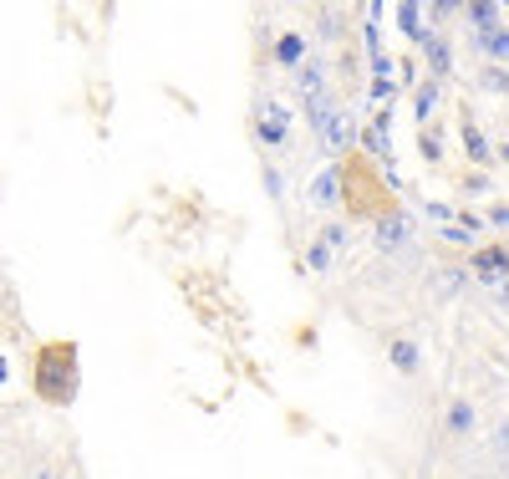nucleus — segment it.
<instances>
[{
  "label": "nucleus",
  "mask_w": 509,
  "mask_h": 479,
  "mask_svg": "<svg viewBox=\"0 0 509 479\" xmlns=\"http://www.w3.org/2000/svg\"><path fill=\"white\" fill-rule=\"evenodd\" d=\"M296 92H301L305 103H316V97H326V62H301L296 72Z\"/></svg>",
  "instance_id": "2"
},
{
  "label": "nucleus",
  "mask_w": 509,
  "mask_h": 479,
  "mask_svg": "<svg viewBox=\"0 0 509 479\" xmlns=\"http://www.w3.org/2000/svg\"><path fill=\"white\" fill-rule=\"evenodd\" d=\"M464 143H468V158H479V164H484V158H489V143H484V133H479V127H474V123H464Z\"/></svg>",
  "instance_id": "11"
},
{
  "label": "nucleus",
  "mask_w": 509,
  "mask_h": 479,
  "mask_svg": "<svg viewBox=\"0 0 509 479\" xmlns=\"http://www.w3.org/2000/svg\"><path fill=\"white\" fill-rule=\"evenodd\" d=\"M489 225H505V229H509V205H494V209H489Z\"/></svg>",
  "instance_id": "18"
},
{
  "label": "nucleus",
  "mask_w": 509,
  "mask_h": 479,
  "mask_svg": "<svg viewBox=\"0 0 509 479\" xmlns=\"http://www.w3.org/2000/svg\"><path fill=\"white\" fill-rule=\"evenodd\" d=\"M397 21H403V31L413 36V42H428V36H433V31L423 26V11H418V5H397Z\"/></svg>",
  "instance_id": "5"
},
{
  "label": "nucleus",
  "mask_w": 509,
  "mask_h": 479,
  "mask_svg": "<svg viewBox=\"0 0 509 479\" xmlns=\"http://www.w3.org/2000/svg\"><path fill=\"white\" fill-rule=\"evenodd\" d=\"M0 382H5V362H0Z\"/></svg>",
  "instance_id": "21"
},
{
  "label": "nucleus",
  "mask_w": 509,
  "mask_h": 479,
  "mask_svg": "<svg viewBox=\"0 0 509 479\" xmlns=\"http://www.w3.org/2000/svg\"><path fill=\"white\" fill-rule=\"evenodd\" d=\"M336 194H342V179L326 168L321 179H316V189H311V199H316V205H336Z\"/></svg>",
  "instance_id": "8"
},
{
  "label": "nucleus",
  "mask_w": 509,
  "mask_h": 479,
  "mask_svg": "<svg viewBox=\"0 0 509 479\" xmlns=\"http://www.w3.org/2000/svg\"><path fill=\"white\" fill-rule=\"evenodd\" d=\"M418 362H423L418 342H392V367L397 373H418Z\"/></svg>",
  "instance_id": "6"
},
{
  "label": "nucleus",
  "mask_w": 509,
  "mask_h": 479,
  "mask_svg": "<svg viewBox=\"0 0 509 479\" xmlns=\"http://www.w3.org/2000/svg\"><path fill=\"white\" fill-rule=\"evenodd\" d=\"M474 275H479V281H494V286H505V281H509V251H499V245H494V251H479V255H474Z\"/></svg>",
  "instance_id": "3"
},
{
  "label": "nucleus",
  "mask_w": 509,
  "mask_h": 479,
  "mask_svg": "<svg viewBox=\"0 0 509 479\" xmlns=\"http://www.w3.org/2000/svg\"><path fill=\"white\" fill-rule=\"evenodd\" d=\"M36 388H41V398H57V403H66V398L77 393V362H72V347H46V352H41Z\"/></svg>",
  "instance_id": "1"
},
{
  "label": "nucleus",
  "mask_w": 509,
  "mask_h": 479,
  "mask_svg": "<svg viewBox=\"0 0 509 479\" xmlns=\"http://www.w3.org/2000/svg\"><path fill=\"white\" fill-rule=\"evenodd\" d=\"M479 46H484L489 57H509V31L505 26H499V31L489 26V31H479Z\"/></svg>",
  "instance_id": "9"
},
{
  "label": "nucleus",
  "mask_w": 509,
  "mask_h": 479,
  "mask_svg": "<svg viewBox=\"0 0 509 479\" xmlns=\"http://www.w3.org/2000/svg\"><path fill=\"white\" fill-rule=\"evenodd\" d=\"M433 103H438V87L423 82L418 87V107H413V112H418V118H433Z\"/></svg>",
  "instance_id": "12"
},
{
  "label": "nucleus",
  "mask_w": 509,
  "mask_h": 479,
  "mask_svg": "<svg viewBox=\"0 0 509 479\" xmlns=\"http://www.w3.org/2000/svg\"><path fill=\"white\" fill-rule=\"evenodd\" d=\"M499 306H509V281H505V286H499Z\"/></svg>",
  "instance_id": "20"
},
{
  "label": "nucleus",
  "mask_w": 509,
  "mask_h": 479,
  "mask_svg": "<svg viewBox=\"0 0 509 479\" xmlns=\"http://www.w3.org/2000/svg\"><path fill=\"white\" fill-rule=\"evenodd\" d=\"M494 449H499V454H509V418L499 423V434H494Z\"/></svg>",
  "instance_id": "19"
},
{
  "label": "nucleus",
  "mask_w": 509,
  "mask_h": 479,
  "mask_svg": "<svg viewBox=\"0 0 509 479\" xmlns=\"http://www.w3.org/2000/svg\"><path fill=\"white\" fill-rule=\"evenodd\" d=\"M468 429H474V408H468V403H453V408H448V434H468Z\"/></svg>",
  "instance_id": "10"
},
{
  "label": "nucleus",
  "mask_w": 509,
  "mask_h": 479,
  "mask_svg": "<svg viewBox=\"0 0 509 479\" xmlns=\"http://www.w3.org/2000/svg\"><path fill=\"white\" fill-rule=\"evenodd\" d=\"M321 245H326V251H342V245H346V229H342V225L321 229Z\"/></svg>",
  "instance_id": "15"
},
{
  "label": "nucleus",
  "mask_w": 509,
  "mask_h": 479,
  "mask_svg": "<svg viewBox=\"0 0 509 479\" xmlns=\"http://www.w3.org/2000/svg\"><path fill=\"white\" fill-rule=\"evenodd\" d=\"M366 148H372V153H387V123H377L366 133Z\"/></svg>",
  "instance_id": "16"
},
{
  "label": "nucleus",
  "mask_w": 509,
  "mask_h": 479,
  "mask_svg": "<svg viewBox=\"0 0 509 479\" xmlns=\"http://www.w3.org/2000/svg\"><path fill=\"white\" fill-rule=\"evenodd\" d=\"M372 240H377V251H397V245H407V220L403 214L382 220V225L372 229Z\"/></svg>",
  "instance_id": "4"
},
{
  "label": "nucleus",
  "mask_w": 509,
  "mask_h": 479,
  "mask_svg": "<svg viewBox=\"0 0 509 479\" xmlns=\"http://www.w3.org/2000/svg\"><path fill=\"white\" fill-rule=\"evenodd\" d=\"M428 62H433V72H448V46L443 42H438V36H428Z\"/></svg>",
  "instance_id": "13"
},
{
  "label": "nucleus",
  "mask_w": 509,
  "mask_h": 479,
  "mask_svg": "<svg viewBox=\"0 0 509 479\" xmlns=\"http://www.w3.org/2000/svg\"><path fill=\"white\" fill-rule=\"evenodd\" d=\"M326 266H331V251L316 240V245H311V271H326Z\"/></svg>",
  "instance_id": "17"
},
{
  "label": "nucleus",
  "mask_w": 509,
  "mask_h": 479,
  "mask_svg": "<svg viewBox=\"0 0 509 479\" xmlns=\"http://www.w3.org/2000/svg\"><path fill=\"white\" fill-rule=\"evenodd\" d=\"M275 57H281V66L296 72V66L305 62V42H301V36H281V42H275Z\"/></svg>",
  "instance_id": "7"
},
{
  "label": "nucleus",
  "mask_w": 509,
  "mask_h": 479,
  "mask_svg": "<svg viewBox=\"0 0 509 479\" xmlns=\"http://www.w3.org/2000/svg\"><path fill=\"white\" fill-rule=\"evenodd\" d=\"M468 21H479V31H489V26L499 21V11L494 5H468Z\"/></svg>",
  "instance_id": "14"
}]
</instances>
